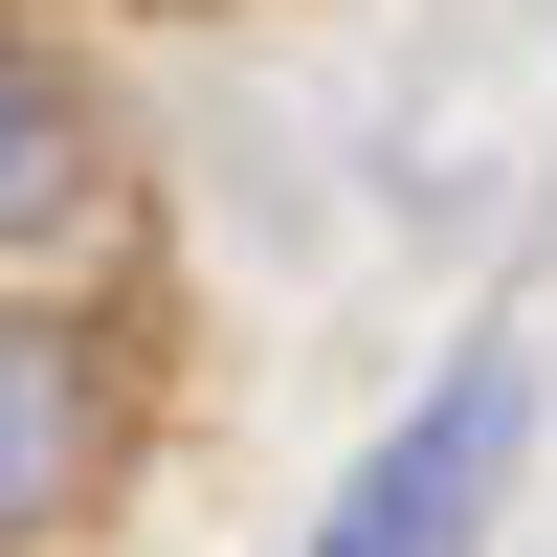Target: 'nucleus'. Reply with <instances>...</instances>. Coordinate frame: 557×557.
Returning <instances> with one entry per match:
<instances>
[{"label": "nucleus", "mask_w": 557, "mask_h": 557, "mask_svg": "<svg viewBox=\"0 0 557 557\" xmlns=\"http://www.w3.org/2000/svg\"><path fill=\"white\" fill-rule=\"evenodd\" d=\"M513 446H535V357L469 335V357L424 380V424H380V469L335 491V535H312V557H469L491 491H513Z\"/></svg>", "instance_id": "obj_1"}, {"label": "nucleus", "mask_w": 557, "mask_h": 557, "mask_svg": "<svg viewBox=\"0 0 557 557\" xmlns=\"http://www.w3.org/2000/svg\"><path fill=\"white\" fill-rule=\"evenodd\" d=\"M112 446H134V380L67 335V312H23V290H0V557H45V535H67L89 491H112Z\"/></svg>", "instance_id": "obj_2"}, {"label": "nucleus", "mask_w": 557, "mask_h": 557, "mask_svg": "<svg viewBox=\"0 0 557 557\" xmlns=\"http://www.w3.org/2000/svg\"><path fill=\"white\" fill-rule=\"evenodd\" d=\"M89 178H112V112H89V67L0 0V246H67Z\"/></svg>", "instance_id": "obj_3"}]
</instances>
